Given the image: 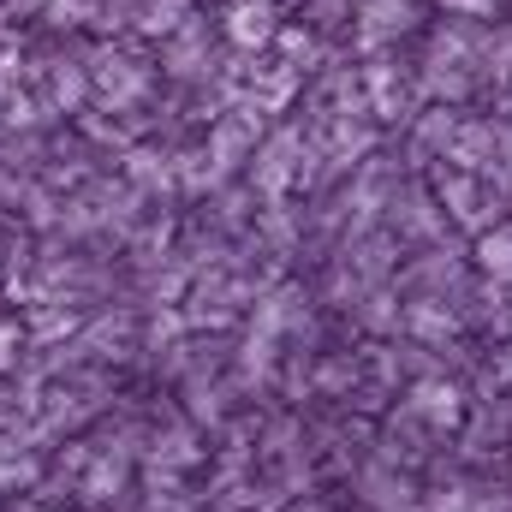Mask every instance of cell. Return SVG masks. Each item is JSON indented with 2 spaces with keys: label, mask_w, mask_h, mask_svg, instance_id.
Masks as SVG:
<instances>
[{
  "label": "cell",
  "mask_w": 512,
  "mask_h": 512,
  "mask_svg": "<svg viewBox=\"0 0 512 512\" xmlns=\"http://www.w3.org/2000/svg\"><path fill=\"white\" fill-rule=\"evenodd\" d=\"M12 346H18V328H0V370L12 364Z\"/></svg>",
  "instance_id": "3"
},
{
  "label": "cell",
  "mask_w": 512,
  "mask_h": 512,
  "mask_svg": "<svg viewBox=\"0 0 512 512\" xmlns=\"http://www.w3.org/2000/svg\"><path fill=\"white\" fill-rule=\"evenodd\" d=\"M417 411H423V417H453V411H459V405H453V387H423V393H417Z\"/></svg>",
  "instance_id": "1"
},
{
  "label": "cell",
  "mask_w": 512,
  "mask_h": 512,
  "mask_svg": "<svg viewBox=\"0 0 512 512\" xmlns=\"http://www.w3.org/2000/svg\"><path fill=\"white\" fill-rule=\"evenodd\" d=\"M483 268L489 274H512V239H483Z\"/></svg>",
  "instance_id": "2"
}]
</instances>
